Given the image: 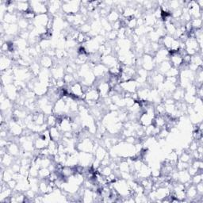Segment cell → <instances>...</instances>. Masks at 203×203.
<instances>
[{
    "mask_svg": "<svg viewBox=\"0 0 203 203\" xmlns=\"http://www.w3.org/2000/svg\"><path fill=\"white\" fill-rule=\"evenodd\" d=\"M79 148L82 152H88L90 153L93 148H94V144H92L90 139H84L81 142V144H79Z\"/></svg>",
    "mask_w": 203,
    "mask_h": 203,
    "instance_id": "6da1fadb",
    "label": "cell"
},
{
    "mask_svg": "<svg viewBox=\"0 0 203 203\" xmlns=\"http://www.w3.org/2000/svg\"><path fill=\"white\" fill-rule=\"evenodd\" d=\"M110 86H109V82H100L98 86V91L99 93V95L102 97L107 96L109 94L110 91Z\"/></svg>",
    "mask_w": 203,
    "mask_h": 203,
    "instance_id": "7a4b0ae2",
    "label": "cell"
},
{
    "mask_svg": "<svg viewBox=\"0 0 203 203\" xmlns=\"http://www.w3.org/2000/svg\"><path fill=\"white\" fill-rule=\"evenodd\" d=\"M9 128H10V131L13 133V135H19L21 134V132H22V128L20 126L19 124L17 122H16L15 121H11L9 125Z\"/></svg>",
    "mask_w": 203,
    "mask_h": 203,
    "instance_id": "3957f363",
    "label": "cell"
},
{
    "mask_svg": "<svg viewBox=\"0 0 203 203\" xmlns=\"http://www.w3.org/2000/svg\"><path fill=\"white\" fill-rule=\"evenodd\" d=\"M10 63H11V60L10 59V58L8 56H2L1 58V69L2 71H6L8 70V67L10 65Z\"/></svg>",
    "mask_w": 203,
    "mask_h": 203,
    "instance_id": "277c9868",
    "label": "cell"
},
{
    "mask_svg": "<svg viewBox=\"0 0 203 203\" xmlns=\"http://www.w3.org/2000/svg\"><path fill=\"white\" fill-rule=\"evenodd\" d=\"M6 33L8 35H13L17 33V27L14 24H6V26H4Z\"/></svg>",
    "mask_w": 203,
    "mask_h": 203,
    "instance_id": "5b68a950",
    "label": "cell"
},
{
    "mask_svg": "<svg viewBox=\"0 0 203 203\" xmlns=\"http://www.w3.org/2000/svg\"><path fill=\"white\" fill-rule=\"evenodd\" d=\"M7 150V153L10 154L12 155H17V153L19 152V149H18V147L17 145L14 144H10V145L7 146V149L6 148V151Z\"/></svg>",
    "mask_w": 203,
    "mask_h": 203,
    "instance_id": "8992f818",
    "label": "cell"
},
{
    "mask_svg": "<svg viewBox=\"0 0 203 203\" xmlns=\"http://www.w3.org/2000/svg\"><path fill=\"white\" fill-rule=\"evenodd\" d=\"M118 17H119L118 12L114 11V10L109 12L107 15L108 21H111V22H116V21H118Z\"/></svg>",
    "mask_w": 203,
    "mask_h": 203,
    "instance_id": "52a82bcc",
    "label": "cell"
},
{
    "mask_svg": "<svg viewBox=\"0 0 203 203\" xmlns=\"http://www.w3.org/2000/svg\"><path fill=\"white\" fill-rule=\"evenodd\" d=\"M52 59L50 58V56H43L41 59V64L44 66V67H49L52 66Z\"/></svg>",
    "mask_w": 203,
    "mask_h": 203,
    "instance_id": "ba28073f",
    "label": "cell"
},
{
    "mask_svg": "<svg viewBox=\"0 0 203 203\" xmlns=\"http://www.w3.org/2000/svg\"><path fill=\"white\" fill-rule=\"evenodd\" d=\"M28 20H26L25 18H21L19 19V21H18V26L21 29H25V27H27L28 25Z\"/></svg>",
    "mask_w": 203,
    "mask_h": 203,
    "instance_id": "9c48e42d",
    "label": "cell"
}]
</instances>
